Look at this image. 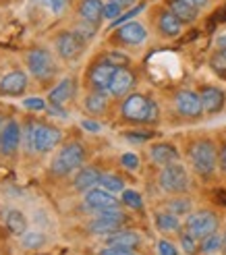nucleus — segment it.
I'll use <instances>...</instances> for the list:
<instances>
[{"instance_id":"22","label":"nucleus","mask_w":226,"mask_h":255,"mask_svg":"<svg viewBox=\"0 0 226 255\" xmlns=\"http://www.w3.org/2000/svg\"><path fill=\"white\" fill-rule=\"evenodd\" d=\"M166 8L172 10L183 23H193L197 19V10L189 0H166Z\"/></svg>"},{"instance_id":"13","label":"nucleus","mask_w":226,"mask_h":255,"mask_svg":"<svg viewBox=\"0 0 226 255\" xmlns=\"http://www.w3.org/2000/svg\"><path fill=\"white\" fill-rule=\"evenodd\" d=\"M199 98H202V106H204V112L206 114H216L224 108L226 104V94L222 92L220 87H214V85H206L202 87L199 92Z\"/></svg>"},{"instance_id":"3","label":"nucleus","mask_w":226,"mask_h":255,"mask_svg":"<svg viewBox=\"0 0 226 255\" xmlns=\"http://www.w3.org/2000/svg\"><path fill=\"white\" fill-rule=\"evenodd\" d=\"M83 160H85L83 145L77 141H71L56 151L52 164H50V170H52V174H56V176H67L73 170H79Z\"/></svg>"},{"instance_id":"14","label":"nucleus","mask_w":226,"mask_h":255,"mask_svg":"<svg viewBox=\"0 0 226 255\" xmlns=\"http://www.w3.org/2000/svg\"><path fill=\"white\" fill-rule=\"evenodd\" d=\"M133 85H135V75L129 69L118 67L116 73H114V77H112V81H110L108 94L114 96V98H122V96H127L131 92Z\"/></svg>"},{"instance_id":"25","label":"nucleus","mask_w":226,"mask_h":255,"mask_svg":"<svg viewBox=\"0 0 226 255\" xmlns=\"http://www.w3.org/2000/svg\"><path fill=\"white\" fill-rule=\"evenodd\" d=\"M156 226L160 233H177L181 228V220H179V216H174L172 212H158Z\"/></svg>"},{"instance_id":"6","label":"nucleus","mask_w":226,"mask_h":255,"mask_svg":"<svg viewBox=\"0 0 226 255\" xmlns=\"http://www.w3.org/2000/svg\"><path fill=\"white\" fill-rule=\"evenodd\" d=\"M216 228H218V218H216V214L210 210L189 214V218H187V233L193 235L197 241L216 233Z\"/></svg>"},{"instance_id":"26","label":"nucleus","mask_w":226,"mask_h":255,"mask_svg":"<svg viewBox=\"0 0 226 255\" xmlns=\"http://www.w3.org/2000/svg\"><path fill=\"white\" fill-rule=\"evenodd\" d=\"M120 226L122 224H118V222H114V220H106V218H94V222H90V233L92 235H104V237H108V235H112V233H116V231H120Z\"/></svg>"},{"instance_id":"41","label":"nucleus","mask_w":226,"mask_h":255,"mask_svg":"<svg viewBox=\"0 0 226 255\" xmlns=\"http://www.w3.org/2000/svg\"><path fill=\"white\" fill-rule=\"evenodd\" d=\"M40 2H42L48 10H52V12H60L62 8L67 6L69 0H40Z\"/></svg>"},{"instance_id":"48","label":"nucleus","mask_w":226,"mask_h":255,"mask_svg":"<svg viewBox=\"0 0 226 255\" xmlns=\"http://www.w3.org/2000/svg\"><path fill=\"white\" fill-rule=\"evenodd\" d=\"M224 245H226V237H224Z\"/></svg>"},{"instance_id":"24","label":"nucleus","mask_w":226,"mask_h":255,"mask_svg":"<svg viewBox=\"0 0 226 255\" xmlns=\"http://www.w3.org/2000/svg\"><path fill=\"white\" fill-rule=\"evenodd\" d=\"M4 224L15 237H23L27 233V218L23 216L21 210H8L4 216Z\"/></svg>"},{"instance_id":"7","label":"nucleus","mask_w":226,"mask_h":255,"mask_svg":"<svg viewBox=\"0 0 226 255\" xmlns=\"http://www.w3.org/2000/svg\"><path fill=\"white\" fill-rule=\"evenodd\" d=\"M85 40L77 35V31H60L56 37H54V48L60 58L65 60H75L79 58L83 48H85Z\"/></svg>"},{"instance_id":"8","label":"nucleus","mask_w":226,"mask_h":255,"mask_svg":"<svg viewBox=\"0 0 226 255\" xmlns=\"http://www.w3.org/2000/svg\"><path fill=\"white\" fill-rule=\"evenodd\" d=\"M25 62H27V69L31 75L40 79H46L50 75L54 73V60H52V54L48 52L44 48H35V50H29L27 56H25Z\"/></svg>"},{"instance_id":"30","label":"nucleus","mask_w":226,"mask_h":255,"mask_svg":"<svg viewBox=\"0 0 226 255\" xmlns=\"http://www.w3.org/2000/svg\"><path fill=\"white\" fill-rule=\"evenodd\" d=\"M222 245H224V239H222V237H220L218 233H212L210 237L202 239V251H204L206 255L218 253V251L222 249Z\"/></svg>"},{"instance_id":"33","label":"nucleus","mask_w":226,"mask_h":255,"mask_svg":"<svg viewBox=\"0 0 226 255\" xmlns=\"http://www.w3.org/2000/svg\"><path fill=\"white\" fill-rule=\"evenodd\" d=\"M46 243V237L42 233H25L23 235V245L27 247V249H37V247H42Z\"/></svg>"},{"instance_id":"21","label":"nucleus","mask_w":226,"mask_h":255,"mask_svg":"<svg viewBox=\"0 0 226 255\" xmlns=\"http://www.w3.org/2000/svg\"><path fill=\"white\" fill-rule=\"evenodd\" d=\"M100 176H102V172H98L92 166H85V168H81L77 172L73 185H75V189H77V191H81V193H87L90 189H94V187L100 185Z\"/></svg>"},{"instance_id":"46","label":"nucleus","mask_w":226,"mask_h":255,"mask_svg":"<svg viewBox=\"0 0 226 255\" xmlns=\"http://www.w3.org/2000/svg\"><path fill=\"white\" fill-rule=\"evenodd\" d=\"M220 168L226 172V145H224V149H222V154H220Z\"/></svg>"},{"instance_id":"17","label":"nucleus","mask_w":226,"mask_h":255,"mask_svg":"<svg viewBox=\"0 0 226 255\" xmlns=\"http://www.w3.org/2000/svg\"><path fill=\"white\" fill-rule=\"evenodd\" d=\"M149 158H152V162L158 164V166H168L172 162H179V149L166 141L154 143L149 147Z\"/></svg>"},{"instance_id":"35","label":"nucleus","mask_w":226,"mask_h":255,"mask_svg":"<svg viewBox=\"0 0 226 255\" xmlns=\"http://www.w3.org/2000/svg\"><path fill=\"white\" fill-rule=\"evenodd\" d=\"M122 15V6L120 4H116V2H108L104 4V19H108V21H114V19H118Z\"/></svg>"},{"instance_id":"16","label":"nucleus","mask_w":226,"mask_h":255,"mask_svg":"<svg viewBox=\"0 0 226 255\" xmlns=\"http://www.w3.org/2000/svg\"><path fill=\"white\" fill-rule=\"evenodd\" d=\"M19 141H21V127L17 121H8L2 127V133H0V151L6 156L12 154L19 147Z\"/></svg>"},{"instance_id":"1","label":"nucleus","mask_w":226,"mask_h":255,"mask_svg":"<svg viewBox=\"0 0 226 255\" xmlns=\"http://www.w3.org/2000/svg\"><path fill=\"white\" fill-rule=\"evenodd\" d=\"M120 114L124 121L129 123H139V125H149L156 123L160 117V108L156 104V100L147 98L143 94H131L127 100L122 102Z\"/></svg>"},{"instance_id":"9","label":"nucleus","mask_w":226,"mask_h":255,"mask_svg":"<svg viewBox=\"0 0 226 255\" xmlns=\"http://www.w3.org/2000/svg\"><path fill=\"white\" fill-rule=\"evenodd\" d=\"M114 40L124 44V46H139L147 40V29L139 21H127V23H122L116 27Z\"/></svg>"},{"instance_id":"45","label":"nucleus","mask_w":226,"mask_h":255,"mask_svg":"<svg viewBox=\"0 0 226 255\" xmlns=\"http://www.w3.org/2000/svg\"><path fill=\"white\" fill-rule=\"evenodd\" d=\"M189 2L195 6V8H206L210 4V0H189Z\"/></svg>"},{"instance_id":"5","label":"nucleus","mask_w":226,"mask_h":255,"mask_svg":"<svg viewBox=\"0 0 226 255\" xmlns=\"http://www.w3.org/2000/svg\"><path fill=\"white\" fill-rule=\"evenodd\" d=\"M158 183L162 191H166V193H185V191H189V185H191L189 172H187V168L181 162H172L168 166H162Z\"/></svg>"},{"instance_id":"37","label":"nucleus","mask_w":226,"mask_h":255,"mask_svg":"<svg viewBox=\"0 0 226 255\" xmlns=\"http://www.w3.org/2000/svg\"><path fill=\"white\" fill-rule=\"evenodd\" d=\"M98 255H137L133 249H127V247H116V245H106L100 249Z\"/></svg>"},{"instance_id":"4","label":"nucleus","mask_w":226,"mask_h":255,"mask_svg":"<svg viewBox=\"0 0 226 255\" xmlns=\"http://www.w3.org/2000/svg\"><path fill=\"white\" fill-rule=\"evenodd\" d=\"M62 139V133L56 127H50V125H29V131H27V143H29V149H35V151H52Z\"/></svg>"},{"instance_id":"36","label":"nucleus","mask_w":226,"mask_h":255,"mask_svg":"<svg viewBox=\"0 0 226 255\" xmlns=\"http://www.w3.org/2000/svg\"><path fill=\"white\" fill-rule=\"evenodd\" d=\"M120 164L127 170H137V168H139V156L133 154V151H127V154L120 156Z\"/></svg>"},{"instance_id":"40","label":"nucleus","mask_w":226,"mask_h":255,"mask_svg":"<svg viewBox=\"0 0 226 255\" xmlns=\"http://www.w3.org/2000/svg\"><path fill=\"white\" fill-rule=\"evenodd\" d=\"M106 60L110 62V65H114V67H127L129 65V58L124 54H120V52H108Z\"/></svg>"},{"instance_id":"19","label":"nucleus","mask_w":226,"mask_h":255,"mask_svg":"<svg viewBox=\"0 0 226 255\" xmlns=\"http://www.w3.org/2000/svg\"><path fill=\"white\" fill-rule=\"evenodd\" d=\"M158 31L164 35V37H177L183 31V21L177 15H174L172 10L164 8L158 15Z\"/></svg>"},{"instance_id":"44","label":"nucleus","mask_w":226,"mask_h":255,"mask_svg":"<svg viewBox=\"0 0 226 255\" xmlns=\"http://www.w3.org/2000/svg\"><path fill=\"white\" fill-rule=\"evenodd\" d=\"M216 46L218 48H224L226 50V31H222L218 37H216Z\"/></svg>"},{"instance_id":"39","label":"nucleus","mask_w":226,"mask_h":255,"mask_svg":"<svg viewBox=\"0 0 226 255\" xmlns=\"http://www.w3.org/2000/svg\"><path fill=\"white\" fill-rule=\"evenodd\" d=\"M158 253L160 255H179V249L174 247L170 241L162 239V241H158Z\"/></svg>"},{"instance_id":"29","label":"nucleus","mask_w":226,"mask_h":255,"mask_svg":"<svg viewBox=\"0 0 226 255\" xmlns=\"http://www.w3.org/2000/svg\"><path fill=\"white\" fill-rule=\"evenodd\" d=\"M191 208H193V203H191V199H187V197L172 199V201H168V206H166V210L172 212L174 216H179V218L181 216H189Z\"/></svg>"},{"instance_id":"34","label":"nucleus","mask_w":226,"mask_h":255,"mask_svg":"<svg viewBox=\"0 0 226 255\" xmlns=\"http://www.w3.org/2000/svg\"><path fill=\"white\" fill-rule=\"evenodd\" d=\"M181 247H183V251L187 253V255H195L197 253V239L193 237V235H189V233H183L181 235Z\"/></svg>"},{"instance_id":"12","label":"nucleus","mask_w":226,"mask_h":255,"mask_svg":"<svg viewBox=\"0 0 226 255\" xmlns=\"http://www.w3.org/2000/svg\"><path fill=\"white\" fill-rule=\"evenodd\" d=\"M85 206L94 210V212H102V210H110V208H118V199L114 197V193L102 189V187H94L85 193Z\"/></svg>"},{"instance_id":"11","label":"nucleus","mask_w":226,"mask_h":255,"mask_svg":"<svg viewBox=\"0 0 226 255\" xmlns=\"http://www.w3.org/2000/svg\"><path fill=\"white\" fill-rule=\"evenodd\" d=\"M118 67L110 65V62L104 58L102 62H98V65L92 67L90 71V85L94 87V92H106L108 94V87H110V81L114 77Z\"/></svg>"},{"instance_id":"20","label":"nucleus","mask_w":226,"mask_h":255,"mask_svg":"<svg viewBox=\"0 0 226 255\" xmlns=\"http://www.w3.org/2000/svg\"><path fill=\"white\" fill-rule=\"evenodd\" d=\"M79 17L83 23L96 25L104 19V2L102 0H81L79 2Z\"/></svg>"},{"instance_id":"23","label":"nucleus","mask_w":226,"mask_h":255,"mask_svg":"<svg viewBox=\"0 0 226 255\" xmlns=\"http://www.w3.org/2000/svg\"><path fill=\"white\" fill-rule=\"evenodd\" d=\"M141 243V237L137 235L135 231H116L108 235V245H116V247H127V249H135L137 245Z\"/></svg>"},{"instance_id":"32","label":"nucleus","mask_w":226,"mask_h":255,"mask_svg":"<svg viewBox=\"0 0 226 255\" xmlns=\"http://www.w3.org/2000/svg\"><path fill=\"white\" fill-rule=\"evenodd\" d=\"M210 67L214 69L218 75L226 77V50H224V48H218L216 52L212 54V58H210Z\"/></svg>"},{"instance_id":"15","label":"nucleus","mask_w":226,"mask_h":255,"mask_svg":"<svg viewBox=\"0 0 226 255\" xmlns=\"http://www.w3.org/2000/svg\"><path fill=\"white\" fill-rule=\"evenodd\" d=\"M27 87V75L23 71H10L0 79V94L4 96H19Z\"/></svg>"},{"instance_id":"2","label":"nucleus","mask_w":226,"mask_h":255,"mask_svg":"<svg viewBox=\"0 0 226 255\" xmlns=\"http://www.w3.org/2000/svg\"><path fill=\"white\" fill-rule=\"evenodd\" d=\"M187 158H189L191 168L202 176L214 174V170L218 166L216 145L212 143L210 139H197V141H193L189 145V151H187Z\"/></svg>"},{"instance_id":"43","label":"nucleus","mask_w":226,"mask_h":255,"mask_svg":"<svg viewBox=\"0 0 226 255\" xmlns=\"http://www.w3.org/2000/svg\"><path fill=\"white\" fill-rule=\"evenodd\" d=\"M81 127L87 133H100L102 131V125L96 123V121H81Z\"/></svg>"},{"instance_id":"18","label":"nucleus","mask_w":226,"mask_h":255,"mask_svg":"<svg viewBox=\"0 0 226 255\" xmlns=\"http://www.w3.org/2000/svg\"><path fill=\"white\" fill-rule=\"evenodd\" d=\"M75 96V79L73 77H67V79H62L56 87L50 89V94H48V102H50V106H65L69 100H73Z\"/></svg>"},{"instance_id":"42","label":"nucleus","mask_w":226,"mask_h":255,"mask_svg":"<svg viewBox=\"0 0 226 255\" xmlns=\"http://www.w3.org/2000/svg\"><path fill=\"white\" fill-rule=\"evenodd\" d=\"M23 106L27 110H44L46 102L42 98H27V100H23Z\"/></svg>"},{"instance_id":"31","label":"nucleus","mask_w":226,"mask_h":255,"mask_svg":"<svg viewBox=\"0 0 226 255\" xmlns=\"http://www.w3.org/2000/svg\"><path fill=\"white\" fill-rule=\"evenodd\" d=\"M120 199H122L124 206L131 208V210H141V208H143L141 193H139V191H135V189H124Z\"/></svg>"},{"instance_id":"28","label":"nucleus","mask_w":226,"mask_h":255,"mask_svg":"<svg viewBox=\"0 0 226 255\" xmlns=\"http://www.w3.org/2000/svg\"><path fill=\"white\" fill-rule=\"evenodd\" d=\"M100 187L110 191V193H122L124 191V181L116 174H102L100 176Z\"/></svg>"},{"instance_id":"47","label":"nucleus","mask_w":226,"mask_h":255,"mask_svg":"<svg viewBox=\"0 0 226 255\" xmlns=\"http://www.w3.org/2000/svg\"><path fill=\"white\" fill-rule=\"evenodd\" d=\"M110 2H116V4H120V6L124 8V6H131V4H135V0H110Z\"/></svg>"},{"instance_id":"27","label":"nucleus","mask_w":226,"mask_h":255,"mask_svg":"<svg viewBox=\"0 0 226 255\" xmlns=\"http://www.w3.org/2000/svg\"><path fill=\"white\" fill-rule=\"evenodd\" d=\"M108 106V94L106 92H94L85 98V110L92 114H102Z\"/></svg>"},{"instance_id":"10","label":"nucleus","mask_w":226,"mask_h":255,"mask_svg":"<svg viewBox=\"0 0 226 255\" xmlns=\"http://www.w3.org/2000/svg\"><path fill=\"white\" fill-rule=\"evenodd\" d=\"M174 104H177L179 114H183L187 119H197V117H202V112H204L202 98H199V94L191 92V89H181V92L174 96Z\"/></svg>"},{"instance_id":"38","label":"nucleus","mask_w":226,"mask_h":255,"mask_svg":"<svg viewBox=\"0 0 226 255\" xmlns=\"http://www.w3.org/2000/svg\"><path fill=\"white\" fill-rule=\"evenodd\" d=\"M145 8V4H139V6H135V8H131L129 12H124V15H120L118 19H114L112 21V27H118V25H122V23H127V21H131L133 17H137L139 12Z\"/></svg>"}]
</instances>
